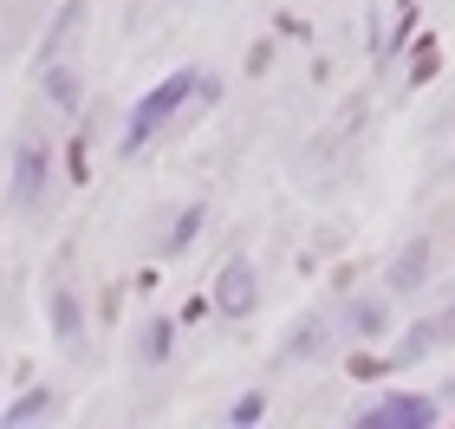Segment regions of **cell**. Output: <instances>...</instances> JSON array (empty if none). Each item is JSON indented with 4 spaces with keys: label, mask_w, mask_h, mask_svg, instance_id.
I'll list each match as a JSON object with an SVG mask.
<instances>
[{
    "label": "cell",
    "mask_w": 455,
    "mask_h": 429,
    "mask_svg": "<svg viewBox=\"0 0 455 429\" xmlns=\"http://www.w3.org/2000/svg\"><path fill=\"white\" fill-rule=\"evenodd\" d=\"M196 91H202V72H170L163 85L143 91V98H137V111H131V131H124V156H137L143 143H150L163 124H170V117H176L182 105H189Z\"/></svg>",
    "instance_id": "cell-1"
},
{
    "label": "cell",
    "mask_w": 455,
    "mask_h": 429,
    "mask_svg": "<svg viewBox=\"0 0 455 429\" xmlns=\"http://www.w3.org/2000/svg\"><path fill=\"white\" fill-rule=\"evenodd\" d=\"M46 182H52V156L39 137H20L13 143V170H7V202L20 215H33L39 202H46Z\"/></svg>",
    "instance_id": "cell-2"
},
{
    "label": "cell",
    "mask_w": 455,
    "mask_h": 429,
    "mask_svg": "<svg viewBox=\"0 0 455 429\" xmlns=\"http://www.w3.org/2000/svg\"><path fill=\"white\" fill-rule=\"evenodd\" d=\"M254 306H260V274H254V260H247V254H235L215 274V313L221 319H247Z\"/></svg>",
    "instance_id": "cell-3"
},
{
    "label": "cell",
    "mask_w": 455,
    "mask_h": 429,
    "mask_svg": "<svg viewBox=\"0 0 455 429\" xmlns=\"http://www.w3.org/2000/svg\"><path fill=\"white\" fill-rule=\"evenodd\" d=\"M351 423H358V429H429V423H436V403L397 391V397H378L371 410H358Z\"/></svg>",
    "instance_id": "cell-4"
},
{
    "label": "cell",
    "mask_w": 455,
    "mask_h": 429,
    "mask_svg": "<svg viewBox=\"0 0 455 429\" xmlns=\"http://www.w3.org/2000/svg\"><path fill=\"white\" fill-rule=\"evenodd\" d=\"M429 280V241H410V248L390 260V293H417Z\"/></svg>",
    "instance_id": "cell-5"
},
{
    "label": "cell",
    "mask_w": 455,
    "mask_h": 429,
    "mask_svg": "<svg viewBox=\"0 0 455 429\" xmlns=\"http://www.w3.org/2000/svg\"><path fill=\"white\" fill-rule=\"evenodd\" d=\"M59 417V397L52 391H27V397H13L7 410H0V429H27V423H46Z\"/></svg>",
    "instance_id": "cell-6"
},
{
    "label": "cell",
    "mask_w": 455,
    "mask_h": 429,
    "mask_svg": "<svg viewBox=\"0 0 455 429\" xmlns=\"http://www.w3.org/2000/svg\"><path fill=\"white\" fill-rule=\"evenodd\" d=\"M52 338L66 345V352H78V345H85V313H78V299L66 293V286L52 293Z\"/></svg>",
    "instance_id": "cell-7"
},
{
    "label": "cell",
    "mask_w": 455,
    "mask_h": 429,
    "mask_svg": "<svg viewBox=\"0 0 455 429\" xmlns=\"http://www.w3.org/2000/svg\"><path fill=\"white\" fill-rule=\"evenodd\" d=\"M345 325H351L358 338H384V332H390V306H384V299H351V306H345Z\"/></svg>",
    "instance_id": "cell-8"
},
{
    "label": "cell",
    "mask_w": 455,
    "mask_h": 429,
    "mask_svg": "<svg viewBox=\"0 0 455 429\" xmlns=\"http://www.w3.org/2000/svg\"><path fill=\"white\" fill-rule=\"evenodd\" d=\"M325 345H332V325H319V319H306L293 338H286V358L306 364V358H325Z\"/></svg>",
    "instance_id": "cell-9"
},
{
    "label": "cell",
    "mask_w": 455,
    "mask_h": 429,
    "mask_svg": "<svg viewBox=\"0 0 455 429\" xmlns=\"http://www.w3.org/2000/svg\"><path fill=\"white\" fill-rule=\"evenodd\" d=\"M170 345H176V325L170 319H150V325H143V338H137V358L143 364H163V358H170Z\"/></svg>",
    "instance_id": "cell-10"
},
{
    "label": "cell",
    "mask_w": 455,
    "mask_h": 429,
    "mask_svg": "<svg viewBox=\"0 0 455 429\" xmlns=\"http://www.w3.org/2000/svg\"><path fill=\"white\" fill-rule=\"evenodd\" d=\"M202 221H209V209H202V202H189V209L176 215V228H170V241H163V254H189V241L202 234Z\"/></svg>",
    "instance_id": "cell-11"
},
{
    "label": "cell",
    "mask_w": 455,
    "mask_h": 429,
    "mask_svg": "<svg viewBox=\"0 0 455 429\" xmlns=\"http://www.w3.org/2000/svg\"><path fill=\"white\" fill-rule=\"evenodd\" d=\"M46 98H52L59 111H78V72L52 59V66H46Z\"/></svg>",
    "instance_id": "cell-12"
},
{
    "label": "cell",
    "mask_w": 455,
    "mask_h": 429,
    "mask_svg": "<svg viewBox=\"0 0 455 429\" xmlns=\"http://www.w3.org/2000/svg\"><path fill=\"white\" fill-rule=\"evenodd\" d=\"M449 332V325H410V332H403V345H397V358H390V364H417L423 352H429V345H436Z\"/></svg>",
    "instance_id": "cell-13"
},
{
    "label": "cell",
    "mask_w": 455,
    "mask_h": 429,
    "mask_svg": "<svg viewBox=\"0 0 455 429\" xmlns=\"http://www.w3.org/2000/svg\"><path fill=\"white\" fill-rule=\"evenodd\" d=\"M78 20H85V7H78V0H66V13H59V20H52V33H46V66H52L59 52H66V39L78 33Z\"/></svg>",
    "instance_id": "cell-14"
},
{
    "label": "cell",
    "mask_w": 455,
    "mask_h": 429,
    "mask_svg": "<svg viewBox=\"0 0 455 429\" xmlns=\"http://www.w3.org/2000/svg\"><path fill=\"white\" fill-rule=\"evenodd\" d=\"M267 417V397L260 391H247V397H235V410H228V423H241V429H254Z\"/></svg>",
    "instance_id": "cell-15"
},
{
    "label": "cell",
    "mask_w": 455,
    "mask_h": 429,
    "mask_svg": "<svg viewBox=\"0 0 455 429\" xmlns=\"http://www.w3.org/2000/svg\"><path fill=\"white\" fill-rule=\"evenodd\" d=\"M390 358H351V377H378Z\"/></svg>",
    "instance_id": "cell-16"
},
{
    "label": "cell",
    "mask_w": 455,
    "mask_h": 429,
    "mask_svg": "<svg viewBox=\"0 0 455 429\" xmlns=\"http://www.w3.org/2000/svg\"><path fill=\"white\" fill-rule=\"evenodd\" d=\"M449 332H455V319H449Z\"/></svg>",
    "instance_id": "cell-17"
}]
</instances>
